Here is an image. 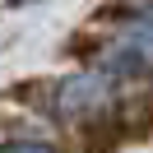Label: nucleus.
Here are the masks:
<instances>
[{
	"mask_svg": "<svg viewBox=\"0 0 153 153\" xmlns=\"http://www.w3.org/2000/svg\"><path fill=\"white\" fill-rule=\"evenodd\" d=\"M121 130L134 134V139H153V88H139L121 107Z\"/></svg>",
	"mask_w": 153,
	"mask_h": 153,
	"instance_id": "nucleus-1",
	"label": "nucleus"
},
{
	"mask_svg": "<svg viewBox=\"0 0 153 153\" xmlns=\"http://www.w3.org/2000/svg\"><path fill=\"white\" fill-rule=\"evenodd\" d=\"M139 47H144V51L153 56V10H149V14L139 19Z\"/></svg>",
	"mask_w": 153,
	"mask_h": 153,
	"instance_id": "nucleus-2",
	"label": "nucleus"
},
{
	"mask_svg": "<svg viewBox=\"0 0 153 153\" xmlns=\"http://www.w3.org/2000/svg\"><path fill=\"white\" fill-rule=\"evenodd\" d=\"M0 153H51V149H42V144H10V149H0Z\"/></svg>",
	"mask_w": 153,
	"mask_h": 153,
	"instance_id": "nucleus-3",
	"label": "nucleus"
}]
</instances>
